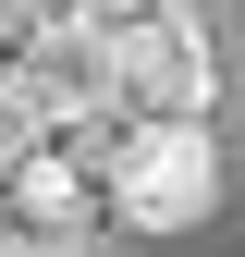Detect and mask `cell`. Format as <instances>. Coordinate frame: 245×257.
Masks as SVG:
<instances>
[{
	"label": "cell",
	"mask_w": 245,
	"mask_h": 257,
	"mask_svg": "<svg viewBox=\"0 0 245 257\" xmlns=\"http://www.w3.org/2000/svg\"><path fill=\"white\" fill-rule=\"evenodd\" d=\"M25 257H74V245H25Z\"/></svg>",
	"instance_id": "52a82bcc"
},
{
	"label": "cell",
	"mask_w": 245,
	"mask_h": 257,
	"mask_svg": "<svg viewBox=\"0 0 245 257\" xmlns=\"http://www.w3.org/2000/svg\"><path fill=\"white\" fill-rule=\"evenodd\" d=\"M0 147H13V135H0Z\"/></svg>",
	"instance_id": "ba28073f"
},
{
	"label": "cell",
	"mask_w": 245,
	"mask_h": 257,
	"mask_svg": "<svg viewBox=\"0 0 245 257\" xmlns=\"http://www.w3.org/2000/svg\"><path fill=\"white\" fill-rule=\"evenodd\" d=\"M184 13H196V0H74V25H86L98 49H122V37H147V25H184Z\"/></svg>",
	"instance_id": "5b68a950"
},
{
	"label": "cell",
	"mask_w": 245,
	"mask_h": 257,
	"mask_svg": "<svg viewBox=\"0 0 245 257\" xmlns=\"http://www.w3.org/2000/svg\"><path fill=\"white\" fill-rule=\"evenodd\" d=\"M98 208H122L135 233H196V220L221 208V147H208V122H110Z\"/></svg>",
	"instance_id": "7a4b0ae2"
},
{
	"label": "cell",
	"mask_w": 245,
	"mask_h": 257,
	"mask_svg": "<svg viewBox=\"0 0 245 257\" xmlns=\"http://www.w3.org/2000/svg\"><path fill=\"white\" fill-rule=\"evenodd\" d=\"M0 257H25V245H13V220H0Z\"/></svg>",
	"instance_id": "8992f818"
},
{
	"label": "cell",
	"mask_w": 245,
	"mask_h": 257,
	"mask_svg": "<svg viewBox=\"0 0 245 257\" xmlns=\"http://www.w3.org/2000/svg\"><path fill=\"white\" fill-rule=\"evenodd\" d=\"M110 110H122V122H208V110H221V49H208V13L122 37V49H110Z\"/></svg>",
	"instance_id": "3957f363"
},
{
	"label": "cell",
	"mask_w": 245,
	"mask_h": 257,
	"mask_svg": "<svg viewBox=\"0 0 245 257\" xmlns=\"http://www.w3.org/2000/svg\"><path fill=\"white\" fill-rule=\"evenodd\" d=\"M110 147V135H98ZM98 147H0V220L13 233H37V245H74L86 220H110L98 208Z\"/></svg>",
	"instance_id": "277c9868"
},
{
	"label": "cell",
	"mask_w": 245,
	"mask_h": 257,
	"mask_svg": "<svg viewBox=\"0 0 245 257\" xmlns=\"http://www.w3.org/2000/svg\"><path fill=\"white\" fill-rule=\"evenodd\" d=\"M110 122H122L110 110V49L49 0V13L0 49V135H13V147L25 135H37V147H98Z\"/></svg>",
	"instance_id": "6da1fadb"
}]
</instances>
